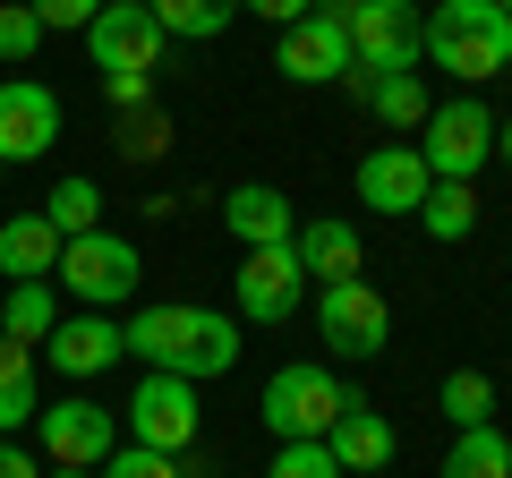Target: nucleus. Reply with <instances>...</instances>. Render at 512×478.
Instances as JSON below:
<instances>
[{
  "label": "nucleus",
  "instance_id": "nucleus-1",
  "mask_svg": "<svg viewBox=\"0 0 512 478\" xmlns=\"http://www.w3.org/2000/svg\"><path fill=\"white\" fill-rule=\"evenodd\" d=\"M120 342H128V359H146V368H163V376H188V385L239 368V325L214 316V308H188V299H154V308H137L120 325Z\"/></svg>",
  "mask_w": 512,
  "mask_h": 478
},
{
  "label": "nucleus",
  "instance_id": "nucleus-2",
  "mask_svg": "<svg viewBox=\"0 0 512 478\" xmlns=\"http://www.w3.org/2000/svg\"><path fill=\"white\" fill-rule=\"evenodd\" d=\"M427 60L461 86H487L512 69V18L495 0H436L427 9Z\"/></svg>",
  "mask_w": 512,
  "mask_h": 478
},
{
  "label": "nucleus",
  "instance_id": "nucleus-3",
  "mask_svg": "<svg viewBox=\"0 0 512 478\" xmlns=\"http://www.w3.org/2000/svg\"><path fill=\"white\" fill-rule=\"evenodd\" d=\"M265 427H274V444H325V427L350 410V393H342V376L333 368H316V359H291V368H274L265 376Z\"/></svg>",
  "mask_w": 512,
  "mask_h": 478
},
{
  "label": "nucleus",
  "instance_id": "nucleus-4",
  "mask_svg": "<svg viewBox=\"0 0 512 478\" xmlns=\"http://www.w3.org/2000/svg\"><path fill=\"white\" fill-rule=\"evenodd\" d=\"M419 129H427V146H419L427 180H478V171L495 163V111L478 103V94H453V103H436Z\"/></svg>",
  "mask_w": 512,
  "mask_h": 478
},
{
  "label": "nucleus",
  "instance_id": "nucleus-5",
  "mask_svg": "<svg viewBox=\"0 0 512 478\" xmlns=\"http://www.w3.org/2000/svg\"><path fill=\"white\" fill-rule=\"evenodd\" d=\"M137 274H146V257H137V239H120V231H86V239H69L60 248V291L77 299V308H120L128 291H137Z\"/></svg>",
  "mask_w": 512,
  "mask_h": 478
},
{
  "label": "nucleus",
  "instance_id": "nucleus-6",
  "mask_svg": "<svg viewBox=\"0 0 512 478\" xmlns=\"http://www.w3.org/2000/svg\"><path fill=\"white\" fill-rule=\"evenodd\" d=\"M342 26H350V60L367 77L376 69H419L427 60V18L410 0H342Z\"/></svg>",
  "mask_w": 512,
  "mask_h": 478
},
{
  "label": "nucleus",
  "instance_id": "nucleus-7",
  "mask_svg": "<svg viewBox=\"0 0 512 478\" xmlns=\"http://www.w3.org/2000/svg\"><path fill=\"white\" fill-rule=\"evenodd\" d=\"M274 69L291 77V86H342L359 60H350V26H342V0H316L308 18H291L282 26V52H274Z\"/></svg>",
  "mask_w": 512,
  "mask_h": 478
},
{
  "label": "nucleus",
  "instance_id": "nucleus-8",
  "mask_svg": "<svg viewBox=\"0 0 512 478\" xmlns=\"http://www.w3.org/2000/svg\"><path fill=\"white\" fill-rule=\"evenodd\" d=\"M35 436H43V461L52 470H103L111 453H120V410H103V402H43L35 410Z\"/></svg>",
  "mask_w": 512,
  "mask_h": 478
},
{
  "label": "nucleus",
  "instance_id": "nucleus-9",
  "mask_svg": "<svg viewBox=\"0 0 512 478\" xmlns=\"http://www.w3.org/2000/svg\"><path fill=\"white\" fill-rule=\"evenodd\" d=\"M316 333H325V350H342V359H376L384 342H393V308H384L376 282H316Z\"/></svg>",
  "mask_w": 512,
  "mask_h": 478
},
{
  "label": "nucleus",
  "instance_id": "nucleus-10",
  "mask_svg": "<svg viewBox=\"0 0 512 478\" xmlns=\"http://www.w3.org/2000/svg\"><path fill=\"white\" fill-rule=\"evenodd\" d=\"M120 410H128V444H146V453H188L197 444V385L188 376L146 368Z\"/></svg>",
  "mask_w": 512,
  "mask_h": 478
},
{
  "label": "nucleus",
  "instance_id": "nucleus-11",
  "mask_svg": "<svg viewBox=\"0 0 512 478\" xmlns=\"http://www.w3.org/2000/svg\"><path fill=\"white\" fill-rule=\"evenodd\" d=\"M231 299H239L248 325H291V308L308 299V274H299L291 248H248L239 274H231Z\"/></svg>",
  "mask_w": 512,
  "mask_h": 478
},
{
  "label": "nucleus",
  "instance_id": "nucleus-12",
  "mask_svg": "<svg viewBox=\"0 0 512 478\" xmlns=\"http://www.w3.org/2000/svg\"><path fill=\"white\" fill-rule=\"evenodd\" d=\"M60 146V94L35 77H9L0 86V171L9 163H43Z\"/></svg>",
  "mask_w": 512,
  "mask_h": 478
},
{
  "label": "nucleus",
  "instance_id": "nucleus-13",
  "mask_svg": "<svg viewBox=\"0 0 512 478\" xmlns=\"http://www.w3.org/2000/svg\"><path fill=\"white\" fill-rule=\"evenodd\" d=\"M86 52H94V69H163V52H171V35L154 26V9H120V0H103V18L86 26Z\"/></svg>",
  "mask_w": 512,
  "mask_h": 478
},
{
  "label": "nucleus",
  "instance_id": "nucleus-14",
  "mask_svg": "<svg viewBox=\"0 0 512 478\" xmlns=\"http://www.w3.org/2000/svg\"><path fill=\"white\" fill-rule=\"evenodd\" d=\"M43 359H52L60 376H77V385H94L103 368H120V359H128V342H120V325H111L103 308H77V316H60V325H52Z\"/></svg>",
  "mask_w": 512,
  "mask_h": 478
},
{
  "label": "nucleus",
  "instance_id": "nucleus-15",
  "mask_svg": "<svg viewBox=\"0 0 512 478\" xmlns=\"http://www.w3.org/2000/svg\"><path fill=\"white\" fill-rule=\"evenodd\" d=\"M427 163H419V146H376V154H359V205H376V214H419L427 205Z\"/></svg>",
  "mask_w": 512,
  "mask_h": 478
},
{
  "label": "nucleus",
  "instance_id": "nucleus-16",
  "mask_svg": "<svg viewBox=\"0 0 512 478\" xmlns=\"http://www.w3.org/2000/svg\"><path fill=\"white\" fill-rule=\"evenodd\" d=\"M325 453H333V470H342V478H367V470H384V461L402 453V436H393L384 410H367L359 393H350V410L325 427Z\"/></svg>",
  "mask_w": 512,
  "mask_h": 478
},
{
  "label": "nucleus",
  "instance_id": "nucleus-17",
  "mask_svg": "<svg viewBox=\"0 0 512 478\" xmlns=\"http://www.w3.org/2000/svg\"><path fill=\"white\" fill-rule=\"evenodd\" d=\"M291 257H299V274H308V282H359V274H367L359 231H350L342 214H308V222L291 231Z\"/></svg>",
  "mask_w": 512,
  "mask_h": 478
},
{
  "label": "nucleus",
  "instance_id": "nucleus-18",
  "mask_svg": "<svg viewBox=\"0 0 512 478\" xmlns=\"http://www.w3.org/2000/svg\"><path fill=\"white\" fill-rule=\"evenodd\" d=\"M222 231H231L239 248H291L299 214H291V197H282V188L248 180V188H231V197H222Z\"/></svg>",
  "mask_w": 512,
  "mask_h": 478
},
{
  "label": "nucleus",
  "instance_id": "nucleus-19",
  "mask_svg": "<svg viewBox=\"0 0 512 478\" xmlns=\"http://www.w3.org/2000/svg\"><path fill=\"white\" fill-rule=\"evenodd\" d=\"M342 94H350V103H367L384 129H419L427 111H436V103H427V77H419V69H376V77L350 69V77H342Z\"/></svg>",
  "mask_w": 512,
  "mask_h": 478
},
{
  "label": "nucleus",
  "instance_id": "nucleus-20",
  "mask_svg": "<svg viewBox=\"0 0 512 478\" xmlns=\"http://www.w3.org/2000/svg\"><path fill=\"white\" fill-rule=\"evenodd\" d=\"M60 248H69V239H60L43 214H9V222H0V274H9V282H52L60 274Z\"/></svg>",
  "mask_w": 512,
  "mask_h": 478
},
{
  "label": "nucleus",
  "instance_id": "nucleus-21",
  "mask_svg": "<svg viewBox=\"0 0 512 478\" xmlns=\"http://www.w3.org/2000/svg\"><path fill=\"white\" fill-rule=\"evenodd\" d=\"M35 410H43V402H35V350L0 333V436L35 427Z\"/></svg>",
  "mask_w": 512,
  "mask_h": 478
},
{
  "label": "nucleus",
  "instance_id": "nucleus-22",
  "mask_svg": "<svg viewBox=\"0 0 512 478\" xmlns=\"http://www.w3.org/2000/svg\"><path fill=\"white\" fill-rule=\"evenodd\" d=\"M419 222H427V239L461 248V239L478 231V188L470 180H436V188H427V205H419Z\"/></svg>",
  "mask_w": 512,
  "mask_h": 478
},
{
  "label": "nucleus",
  "instance_id": "nucleus-23",
  "mask_svg": "<svg viewBox=\"0 0 512 478\" xmlns=\"http://www.w3.org/2000/svg\"><path fill=\"white\" fill-rule=\"evenodd\" d=\"M111 154H120V163H163L171 154V111L163 103H146V111H120V120H111Z\"/></svg>",
  "mask_w": 512,
  "mask_h": 478
},
{
  "label": "nucleus",
  "instance_id": "nucleus-24",
  "mask_svg": "<svg viewBox=\"0 0 512 478\" xmlns=\"http://www.w3.org/2000/svg\"><path fill=\"white\" fill-rule=\"evenodd\" d=\"M43 222H52L60 239H86V231H103V188L86 180V171H69V180L43 197Z\"/></svg>",
  "mask_w": 512,
  "mask_h": 478
},
{
  "label": "nucleus",
  "instance_id": "nucleus-25",
  "mask_svg": "<svg viewBox=\"0 0 512 478\" xmlns=\"http://www.w3.org/2000/svg\"><path fill=\"white\" fill-rule=\"evenodd\" d=\"M444 478H512V444H504V427H461L453 453H444Z\"/></svg>",
  "mask_w": 512,
  "mask_h": 478
},
{
  "label": "nucleus",
  "instance_id": "nucleus-26",
  "mask_svg": "<svg viewBox=\"0 0 512 478\" xmlns=\"http://www.w3.org/2000/svg\"><path fill=\"white\" fill-rule=\"evenodd\" d=\"M0 325H9V342H52V325H60V291H52V282H9V308H0Z\"/></svg>",
  "mask_w": 512,
  "mask_h": 478
},
{
  "label": "nucleus",
  "instance_id": "nucleus-27",
  "mask_svg": "<svg viewBox=\"0 0 512 478\" xmlns=\"http://www.w3.org/2000/svg\"><path fill=\"white\" fill-rule=\"evenodd\" d=\"M146 9H154V26H163L171 43H205V35H222V26H231L239 0H146Z\"/></svg>",
  "mask_w": 512,
  "mask_h": 478
},
{
  "label": "nucleus",
  "instance_id": "nucleus-28",
  "mask_svg": "<svg viewBox=\"0 0 512 478\" xmlns=\"http://www.w3.org/2000/svg\"><path fill=\"white\" fill-rule=\"evenodd\" d=\"M436 410L453 427H495V376L487 368H453V376H444V393H436Z\"/></svg>",
  "mask_w": 512,
  "mask_h": 478
},
{
  "label": "nucleus",
  "instance_id": "nucleus-29",
  "mask_svg": "<svg viewBox=\"0 0 512 478\" xmlns=\"http://www.w3.org/2000/svg\"><path fill=\"white\" fill-rule=\"evenodd\" d=\"M43 43V18L26 9V0H0V69H26Z\"/></svg>",
  "mask_w": 512,
  "mask_h": 478
},
{
  "label": "nucleus",
  "instance_id": "nucleus-30",
  "mask_svg": "<svg viewBox=\"0 0 512 478\" xmlns=\"http://www.w3.org/2000/svg\"><path fill=\"white\" fill-rule=\"evenodd\" d=\"M94 478H180V453H146V444H120Z\"/></svg>",
  "mask_w": 512,
  "mask_h": 478
},
{
  "label": "nucleus",
  "instance_id": "nucleus-31",
  "mask_svg": "<svg viewBox=\"0 0 512 478\" xmlns=\"http://www.w3.org/2000/svg\"><path fill=\"white\" fill-rule=\"evenodd\" d=\"M265 478H342V470H333V453H325V444H274Z\"/></svg>",
  "mask_w": 512,
  "mask_h": 478
},
{
  "label": "nucleus",
  "instance_id": "nucleus-32",
  "mask_svg": "<svg viewBox=\"0 0 512 478\" xmlns=\"http://www.w3.org/2000/svg\"><path fill=\"white\" fill-rule=\"evenodd\" d=\"M26 9L43 18V35H86L103 18V0H26Z\"/></svg>",
  "mask_w": 512,
  "mask_h": 478
},
{
  "label": "nucleus",
  "instance_id": "nucleus-33",
  "mask_svg": "<svg viewBox=\"0 0 512 478\" xmlns=\"http://www.w3.org/2000/svg\"><path fill=\"white\" fill-rule=\"evenodd\" d=\"M103 94H111L120 111H146V103H154V77H146V69H111V77H103Z\"/></svg>",
  "mask_w": 512,
  "mask_h": 478
},
{
  "label": "nucleus",
  "instance_id": "nucleus-34",
  "mask_svg": "<svg viewBox=\"0 0 512 478\" xmlns=\"http://www.w3.org/2000/svg\"><path fill=\"white\" fill-rule=\"evenodd\" d=\"M0 478H43V461L26 453V444H9V436H0Z\"/></svg>",
  "mask_w": 512,
  "mask_h": 478
},
{
  "label": "nucleus",
  "instance_id": "nucleus-35",
  "mask_svg": "<svg viewBox=\"0 0 512 478\" xmlns=\"http://www.w3.org/2000/svg\"><path fill=\"white\" fill-rule=\"evenodd\" d=\"M239 9H256V18H274V26H291V18H308L316 0H239Z\"/></svg>",
  "mask_w": 512,
  "mask_h": 478
},
{
  "label": "nucleus",
  "instance_id": "nucleus-36",
  "mask_svg": "<svg viewBox=\"0 0 512 478\" xmlns=\"http://www.w3.org/2000/svg\"><path fill=\"white\" fill-rule=\"evenodd\" d=\"M495 163L512 171V111H504V120H495Z\"/></svg>",
  "mask_w": 512,
  "mask_h": 478
},
{
  "label": "nucleus",
  "instance_id": "nucleus-37",
  "mask_svg": "<svg viewBox=\"0 0 512 478\" xmlns=\"http://www.w3.org/2000/svg\"><path fill=\"white\" fill-rule=\"evenodd\" d=\"M43 478H94V470H43Z\"/></svg>",
  "mask_w": 512,
  "mask_h": 478
},
{
  "label": "nucleus",
  "instance_id": "nucleus-38",
  "mask_svg": "<svg viewBox=\"0 0 512 478\" xmlns=\"http://www.w3.org/2000/svg\"><path fill=\"white\" fill-rule=\"evenodd\" d=\"M120 9H146V0H120Z\"/></svg>",
  "mask_w": 512,
  "mask_h": 478
},
{
  "label": "nucleus",
  "instance_id": "nucleus-39",
  "mask_svg": "<svg viewBox=\"0 0 512 478\" xmlns=\"http://www.w3.org/2000/svg\"><path fill=\"white\" fill-rule=\"evenodd\" d=\"M495 9H504V18H512V0H495Z\"/></svg>",
  "mask_w": 512,
  "mask_h": 478
}]
</instances>
